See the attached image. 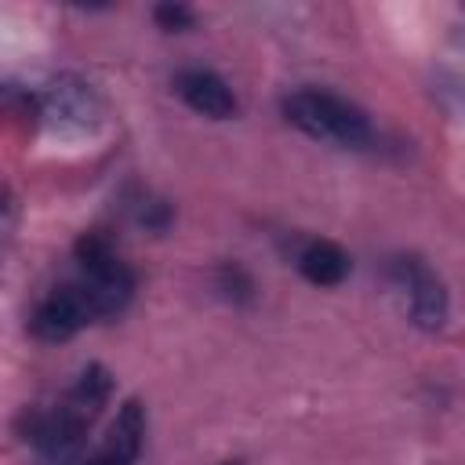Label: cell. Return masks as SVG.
Here are the masks:
<instances>
[{"mask_svg": "<svg viewBox=\"0 0 465 465\" xmlns=\"http://www.w3.org/2000/svg\"><path fill=\"white\" fill-rule=\"evenodd\" d=\"M283 116L302 127L312 138L345 145V149H363L374 142V124L371 116L349 102L338 91H323V87H298L283 98Z\"/></svg>", "mask_w": 465, "mask_h": 465, "instance_id": "1", "label": "cell"}, {"mask_svg": "<svg viewBox=\"0 0 465 465\" xmlns=\"http://www.w3.org/2000/svg\"><path fill=\"white\" fill-rule=\"evenodd\" d=\"M76 262H80V283L91 291L98 305V320L116 316L134 294V272L127 269V262L98 232H87L76 240Z\"/></svg>", "mask_w": 465, "mask_h": 465, "instance_id": "2", "label": "cell"}, {"mask_svg": "<svg viewBox=\"0 0 465 465\" xmlns=\"http://www.w3.org/2000/svg\"><path fill=\"white\" fill-rule=\"evenodd\" d=\"M389 280L400 287V294L407 298L411 320L425 331H440L450 316V298L443 280L418 258V254H396L389 258Z\"/></svg>", "mask_w": 465, "mask_h": 465, "instance_id": "3", "label": "cell"}, {"mask_svg": "<svg viewBox=\"0 0 465 465\" xmlns=\"http://www.w3.org/2000/svg\"><path fill=\"white\" fill-rule=\"evenodd\" d=\"M91 320H98V305L91 298V291L73 280V283H62L54 287L29 316V331L40 338V341H65L73 338L76 331H84Z\"/></svg>", "mask_w": 465, "mask_h": 465, "instance_id": "4", "label": "cell"}, {"mask_svg": "<svg viewBox=\"0 0 465 465\" xmlns=\"http://www.w3.org/2000/svg\"><path fill=\"white\" fill-rule=\"evenodd\" d=\"M174 91H178V98H182L189 109H196L200 116H211V120H229V116H236V109H240L232 87H229L214 69H200V65L182 69V73L174 76Z\"/></svg>", "mask_w": 465, "mask_h": 465, "instance_id": "5", "label": "cell"}, {"mask_svg": "<svg viewBox=\"0 0 465 465\" xmlns=\"http://www.w3.org/2000/svg\"><path fill=\"white\" fill-rule=\"evenodd\" d=\"M142 443H145V411L138 400H127L116 411V418H113V425H109V432L94 454L113 461V465H134L142 454Z\"/></svg>", "mask_w": 465, "mask_h": 465, "instance_id": "6", "label": "cell"}, {"mask_svg": "<svg viewBox=\"0 0 465 465\" xmlns=\"http://www.w3.org/2000/svg\"><path fill=\"white\" fill-rule=\"evenodd\" d=\"M294 262H298V272L309 283H316V287H334L352 269L349 254L334 240H309V243H302L298 254H294Z\"/></svg>", "mask_w": 465, "mask_h": 465, "instance_id": "7", "label": "cell"}, {"mask_svg": "<svg viewBox=\"0 0 465 465\" xmlns=\"http://www.w3.org/2000/svg\"><path fill=\"white\" fill-rule=\"evenodd\" d=\"M167 218H171V211H167L163 200H153L149 193L134 200V222H138V225H145V229H163Z\"/></svg>", "mask_w": 465, "mask_h": 465, "instance_id": "8", "label": "cell"}, {"mask_svg": "<svg viewBox=\"0 0 465 465\" xmlns=\"http://www.w3.org/2000/svg\"><path fill=\"white\" fill-rule=\"evenodd\" d=\"M153 18L160 22V29H171V33H182V29H189L196 22V15L185 4H160L153 11Z\"/></svg>", "mask_w": 465, "mask_h": 465, "instance_id": "9", "label": "cell"}, {"mask_svg": "<svg viewBox=\"0 0 465 465\" xmlns=\"http://www.w3.org/2000/svg\"><path fill=\"white\" fill-rule=\"evenodd\" d=\"M80 465H113V461H105V458H98V454H91V458H84Z\"/></svg>", "mask_w": 465, "mask_h": 465, "instance_id": "10", "label": "cell"}, {"mask_svg": "<svg viewBox=\"0 0 465 465\" xmlns=\"http://www.w3.org/2000/svg\"><path fill=\"white\" fill-rule=\"evenodd\" d=\"M225 465H232V461H225Z\"/></svg>", "mask_w": 465, "mask_h": 465, "instance_id": "11", "label": "cell"}]
</instances>
